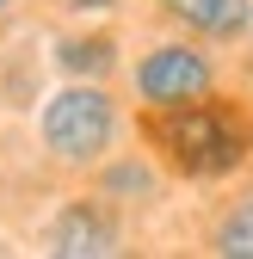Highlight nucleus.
<instances>
[{
	"label": "nucleus",
	"instance_id": "nucleus-1",
	"mask_svg": "<svg viewBox=\"0 0 253 259\" xmlns=\"http://www.w3.org/2000/svg\"><path fill=\"white\" fill-rule=\"evenodd\" d=\"M142 136H148V154L161 160L167 173H179V179H229L253 154V117L235 99L204 93L192 105L148 111Z\"/></svg>",
	"mask_w": 253,
	"mask_h": 259
},
{
	"label": "nucleus",
	"instance_id": "nucleus-2",
	"mask_svg": "<svg viewBox=\"0 0 253 259\" xmlns=\"http://www.w3.org/2000/svg\"><path fill=\"white\" fill-rule=\"evenodd\" d=\"M117 123L123 117H117V99L105 93V80H62L37 111V142L56 167L87 173L99 160H111Z\"/></svg>",
	"mask_w": 253,
	"mask_h": 259
},
{
	"label": "nucleus",
	"instance_id": "nucleus-3",
	"mask_svg": "<svg viewBox=\"0 0 253 259\" xmlns=\"http://www.w3.org/2000/svg\"><path fill=\"white\" fill-rule=\"evenodd\" d=\"M130 87H136L142 111L192 105V99H204V93H216V62H210L192 37H167V44H154V50L136 56Z\"/></svg>",
	"mask_w": 253,
	"mask_h": 259
},
{
	"label": "nucleus",
	"instance_id": "nucleus-4",
	"mask_svg": "<svg viewBox=\"0 0 253 259\" xmlns=\"http://www.w3.org/2000/svg\"><path fill=\"white\" fill-rule=\"evenodd\" d=\"M44 247L56 259H111V253H123V222L105 198H74L56 210Z\"/></svg>",
	"mask_w": 253,
	"mask_h": 259
},
{
	"label": "nucleus",
	"instance_id": "nucleus-5",
	"mask_svg": "<svg viewBox=\"0 0 253 259\" xmlns=\"http://www.w3.org/2000/svg\"><path fill=\"white\" fill-rule=\"evenodd\" d=\"M161 13L179 19L192 37H210V44H235L247 19H253V0H161Z\"/></svg>",
	"mask_w": 253,
	"mask_h": 259
},
{
	"label": "nucleus",
	"instance_id": "nucleus-6",
	"mask_svg": "<svg viewBox=\"0 0 253 259\" xmlns=\"http://www.w3.org/2000/svg\"><path fill=\"white\" fill-rule=\"evenodd\" d=\"M56 68L68 80H105L117 68V37L105 31H87V37H62L56 44Z\"/></svg>",
	"mask_w": 253,
	"mask_h": 259
},
{
	"label": "nucleus",
	"instance_id": "nucleus-7",
	"mask_svg": "<svg viewBox=\"0 0 253 259\" xmlns=\"http://www.w3.org/2000/svg\"><path fill=\"white\" fill-rule=\"evenodd\" d=\"M210 247L223 259H253V198H235L210 229Z\"/></svg>",
	"mask_w": 253,
	"mask_h": 259
},
{
	"label": "nucleus",
	"instance_id": "nucleus-8",
	"mask_svg": "<svg viewBox=\"0 0 253 259\" xmlns=\"http://www.w3.org/2000/svg\"><path fill=\"white\" fill-rule=\"evenodd\" d=\"M99 167H105V160H99ZM99 191H105V198H154L161 179H154L148 160H117V167L99 173Z\"/></svg>",
	"mask_w": 253,
	"mask_h": 259
},
{
	"label": "nucleus",
	"instance_id": "nucleus-9",
	"mask_svg": "<svg viewBox=\"0 0 253 259\" xmlns=\"http://www.w3.org/2000/svg\"><path fill=\"white\" fill-rule=\"evenodd\" d=\"M56 7H68V13H117L123 0H56Z\"/></svg>",
	"mask_w": 253,
	"mask_h": 259
},
{
	"label": "nucleus",
	"instance_id": "nucleus-10",
	"mask_svg": "<svg viewBox=\"0 0 253 259\" xmlns=\"http://www.w3.org/2000/svg\"><path fill=\"white\" fill-rule=\"evenodd\" d=\"M13 7H19V0H0V19H7V13H13Z\"/></svg>",
	"mask_w": 253,
	"mask_h": 259
},
{
	"label": "nucleus",
	"instance_id": "nucleus-11",
	"mask_svg": "<svg viewBox=\"0 0 253 259\" xmlns=\"http://www.w3.org/2000/svg\"><path fill=\"white\" fill-rule=\"evenodd\" d=\"M247 31H253V19H247Z\"/></svg>",
	"mask_w": 253,
	"mask_h": 259
},
{
	"label": "nucleus",
	"instance_id": "nucleus-12",
	"mask_svg": "<svg viewBox=\"0 0 253 259\" xmlns=\"http://www.w3.org/2000/svg\"><path fill=\"white\" fill-rule=\"evenodd\" d=\"M247 160H253V154H247Z\"/></svg>",
	"mask_w": 253,
	"mask_h": 259
}]
</instances>
